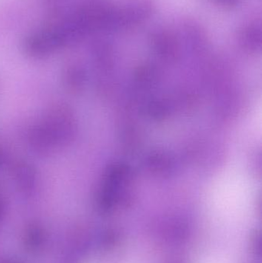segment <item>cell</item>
<instances>
[{"label": "cell", "mask_w": 262, "mask_h": 263, "mask_svg": "<svg viewBox=\"0 0 262 263\" xmlns=\"http://www.w3.org/2000/svg\"><path fill=\"white\" fill-rule=\"evenodd\" d=\"M58 149L66 148L73 142L76 136V118L69 105L55 103L51 106L41 119Z\"/></svg>", "instance_id": "6da1fadb"}, {"label": "cell", "mask_w": 262, "mask_h": 263, "mask_svg": "<svg viewBox=\"0 0 262 263\" xmlns=\"http://www.w3.org/2000/svg\"><path fill=\"white\" fill-rule=\"evenodd\" d=\"M5 204L4 200H3V196L0 194V219L3 216V212H4Z\"/></svg>", "instance_id": "8992f818"}, {"label": "cell", "mask_w": 262, "mask_h": 263, "mask_svg": "<svg viewBox=\"0 0 262 263\" xmlns=\"http://www.w3.org/2000/svg\"><path fill=\"white\" fill-rule=\"evenodd\" d=\"M84 73L80 68L69 65L63 70L62 83L69 93H78L84 85Z\"/></svg>", "instance_id": "277c9868"}, {"label": "cell", "mask_w": 262, "mask_h": 263, "mask_svg": "<svg viewBox=\"0 0 262 263\" xmlns=\"http://www.w3.org/2000/svg\"><path fill=\"white\" fill-rule=\"evenodd\" d=\"M6 161V155L3 147L0 145V168L3 166Z\"/></svg>", "instance_id": "5b68a950"}, {"label": "cell", "mask_w": 262, "mask_h": 263, "mask_svg": "<svg viewBox=\"0 0 262 263\" xmlns=\"http://www.w3.org/2000/svg\"><path fill=\"white\" fill-rule=\"evenodd\" d=\"M27 142L31 149L38 156H50L58 150L55 142L41 120H38L29 128L27 133Z\"/></svg>", "instance_id": "3957f363"}, {"label": "cell", "mask_w": 262, "mask_h": 263, "mask_svg": "<svg viewBox=\"0 0 262 263\" xmlns=\"http://www.w3.org/2000/svg\"><path fill=\"white\" fill-rule=\"evenodd\" d=\"M12 179L17 190L25 195H30L36 190L38 182V172L31 162L19 160L12 168Z\"/></svg>", "instance_id": "7a4b0ae2"}]
</instances>
